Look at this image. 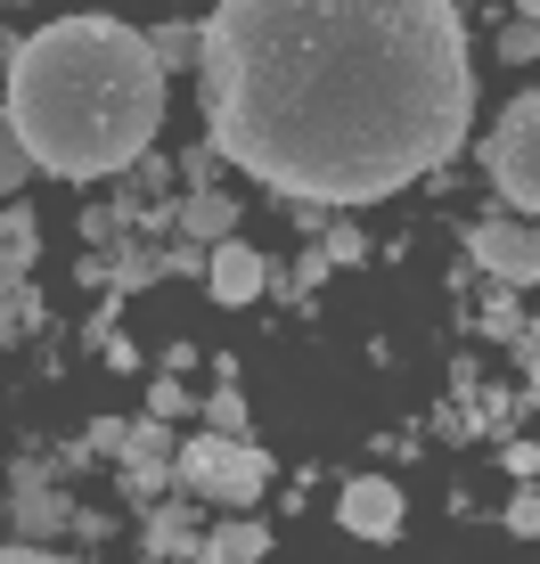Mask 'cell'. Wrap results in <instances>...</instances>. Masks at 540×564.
<instances>
[{
	"label": "cell",
	"instance_id": "6da1fadb",
	"mask_svg": "<svg viewBox=\"0 0 540 564\" xmlns=\"http://www.w3.org/2000/svg\"><path fill=\"white\" fill-rule=\"evenodd\" d=\"M197 83L222 164L320 213L401 197L475 131L458 0H214Z\"/></svg>",
	"mask_w": 540,
	"mask_h": 564
},
{
	"label": "cell",
	"instance_id": "7a4b0ae2",
	"mask_svg": "<svg viewBox=\"0 0 540 564\" xmlns=\"http://www.w3.org/2000/svg\"><path fill=\"white\" fill-rule=\"evenodd\" d=\"M9 131L50 181H115L164 131V66L123 17H50L9 50Z\"/></svg>",
	"mask_w": 540,
	"mask_h": 564
},
{
	"label": "cell",
	"instance_id": "3957f363",
	"mask_svg": "<svg viewBox=\"0 0 540 564\" xmlns=\"http://www.w3.org/2000/svg\"><path fill=\"white\" fill-rule=\"evenodd\" d=\"M484 172H492L499 205L525 213V221H540V90H525V99L499 107V123L484 140Z\"/></svg>",
	"mask_w": 540,
	"mask_h": 564
},
{
	"label": "cell",
	"instance_id": "277c9868",
	"mask_svg": "<svg viewBox=\"0 0 540 564\" xmlns=\"http://www.w3.org/2000/svg\"><path fill=\"white\" fill-rule=\"evenodd\" d=\"M467 262L484 270L492 286H540V221H525V213H484V221L467 229Z\"/></svg>",
	"mask_w": 540,
	"mask_h": 564
},
{
	"label": "cell",
	"instance_id": "5b68a950",
	"mask_svg": "<svg viewBox=\"0 0 540 564\" xmlns=\"http://www.w3.org/2000/svg\"><path fill=\"white\" fill-rule=\"evenodd\" d=\"M336 523L353 540H377V549H385V540H401V523H410V499H401L393 475H353L336 491Z\"/></svg>",
	"mask_w": 540,
	"mask_h": 564
},
{
	"label": "cell",
	"instance_id": "8992f818",
	"mask_svg": "<svg viewBox=\"0 0 540 564\" xmlns=\"http://www.w3.org/2000/svg\"><path fill=\"white\" fill-rule=\"evenodd\" d=\"M205 295H214L222 311H246V303H262V295H270V262H262L246 238H222V246H205Z\"/></svg>",
	"mask_w": 540,
	"mask_h": 564
},
{
	"label": "cell",
	"instance_id": "52a82bcc",
	"mask_svg": "<svg viewBox=\"0 0 540 564\" xmlns=\"http://www.w3.org/2000/svg\"><path fill=\"white\" fill-rule=\"evenodd\" d=\"M246 434H214V425H197V434L172 451V491H188V499H214L222 491V475H229V451H238Z\"/></svg>",
	"mask_w": 540,
	"mask_h": 564
},
{
	"label": "cell",
	"instance_id": "ba28073f",
	"mask_svg": "<svg viewBox=\"0 0 540 564\" xmlns=\"http://www.w3.org/2000/svg\"><path fill=\"white\" fill-rule=\"evenodd\" d=\"M9 523H17L25 540H57V532L74 523V508L42 482V466H17V475H9Z\"/></svg>",
	"mask_w": 540,
	"mask_h": 564
},
{
	"label": "cell",
	"instance_id": "9c48e42d",
	"mask_svg": "<svg viewBox=\"0 0 540 564\" xmlns=\"http://www.w3.org/2000/svg\"><path fill=\"white\" fill-rule=\"evenodd\" d=\"M140 523H148V532H140L148 556H205V523H197L188 499H164V508H148Z\"/></svg>",
	"mask_w": 540,
	"mask_h": 564
},
{
	"label": "cell",
	"instance_id": "30bf717a",
	"mask_svg": "<svg viewBox=\"0 0 540 564\" xmlns=\"http://www.w3.org/2000/svg\"><path fill=\"white\" fill-rule=\"evenodd\" d=\"M172 221H181V238L222 246V238H238V197H222V188H188V197L172 205Z\"/></svg>",
	"mask_w": 540,
	"mask_h": 564
},
{
	"label": "cell",
	"instance_id": "8fae6325",
	"mask_svg": "<svg viewBox=\"0 0 540 564\" xmlns=\"http://www.w3.org/2000/svg\"><path fill=\"white\" fill-rule=\"evenodd\" d=\"M33 254H42V221H33V205H0V286H25Z\"/></svg>",
	"mask_w": 540,
	"mask_h": 564
},
{
	"label": "cell",
	"instance_id": "7c38bea8",
	"mask_svg": "<svg viewBox=\"0 0 540 564\" xmlns=\"http://www.w3.org/2000/svg\"><path fill=\"white\" fill-rule=\"evenodd\" d=\"M270 466H279V458H270V451H262V442H255V434H246V442H238V451H229V475H222V491H214V508H255V499L270 491Z\"/></svg>",
	"mask_w": 540,
	"mask_h": 564
},
{
	"label": "cell",
	"instance_id": "4fadbf2b",
	"mask_svg": "<svg viewBox=\"0 0 540 564\" xmlns=\"http://www.w3.org/2000/svg\"><path fill=\"white\" fill-rule=\"evenodd\" d=\"M255 556H270V523H255V516H229V523H205V556L197 564H255Z\"/></svg>",
	"mask_w": 540,
	"mask_h": 564
},
{
	"label": "cell",
	"instance_id": "5bb4252c",
	"mask_svg": "<svg viewBox=\"0 0 540 564\" xmlns=\"http://www.w3.org/2000/svg\"><path fill=\"white\" fill-rule=\"evenodd\" d=\"M148 50H156V66H164V74L197 66V25H156V33H148Z\"/></svg>",
	"mask_w": 540,
	"mask_h": 564
},
{
	"label": "cell",
	"instance_id": "9a60e30c",
	"mask_svg": "<svg viewBox=\"0 0 540 564\" xmlns=\"http://www.w3.org/2000/svg\"><path fill=\"white\" fill-rule=\"evenodd\" d=\"M123 491H131V499L172 491V458H140V451H123Z\"/></svg>",
	"mask_w": 540,
	"mask_h": 564
},
{
	"label": "cell",
	"instance_id": "2e32d148",
	"mask_svg": "<svg viewBox=\"0 0 540 564\" xmlns=\"http://www.w3.org/2000/svg\"><path fill=\"white\" fill-rule=\"evenodd\" d=\"M148 410H156V417H197V410H205V393H188V384L164 368V377L148 384Z\"/></svg>",
	"mask_w": 540,
	"mask_h": 564
},
{
	"label": "cell",
	"instance_id": "e0dca14e",
	"mask_svg": "<svg viewBox=\"0 0 540 564\" xmlns=\"http://www.w3.org/2000/svg\"><path fill=\"white\" fill-rule=\"evenodd\" d=\"M25 172H33V155H25V140L9 131V115H0V205L25 188Z\"/></svg>",
	"mask_w": 540,
	"mask_h": 564
},
{
	"label": "cell",
	"instance_id": "ac0fdd59",
	"mask_svg": "<svg viewBox=\"0 0 540 564\" xmlns=\"http://www.w3.org/2000/svg\"><path fill=\"white\" fill-rule=\"evenodd\" d=\"M484 336H499V344H516V336H525V311H516V286H499V295L484 303Z\"/></svg>",
	"mask_w": 540,
	"mask_h": 564
},
{
	"label": "cell",
	"instance_id": "d6986e66",
	"mask_svg": "<svg viewBox=\"0 0 540 564\" xmlns=\"http://www.w3.org/2000/svg\"><path fill=\"white\" fill-rule=\"evenodd\" d=\"M499 66H532V57H540V25H525V17H516V25H499Z\"/></svg>",
	"mask_w": 540,
	"mask_h": 564
},
{
	"label": "cell",
	"instance_id": "ffe728a7",
	"mask_svg": "<svg viewBox=\"0 0 540 564\" xmlns=\"http://www.w3.org/2000/svg\"><path fill=\"white\" fill-rule=\"evenodd\" d=\"M327 262H336V270H353V262H369V238H360V229L353 221H327Z\"/></svg>",
	"mask_w": 540,
	"mask_h": 564
},
{
	"label": "cell",
	"instance_id": "44dd1931",
	"mask_svg": "<svg viewBox=\"0 0 540 564\" xmlns=\"http://www.w3.org/2000/svg\"><path fill=\"white\" fill-rule=\"evenodd\" d=\"M197 417L214 425V434H246V401L229 393V384H222V393H205V410H197Z\"/></svg>",
	"mask_w": 540,
	"mask_h": 564
},
{
	"label": "cell",
	"instance_id": "7402d4cb",
	"mask_svg": "<svg viewBox=\"0 0 540 564\" xmlns=\"http://www.w3.org/2000/svg\"><path fill=\"white\" fill-rule=\"evenodd\" d=\"M508 532L516 540H540V491H516L508 499Z\"/></svg>",
	"mask_w": 540,
	"mask_h": 564
},
{
	"label": "cell",
	"instance_id": "603a6c76",
	"mask_svg": "<svg viewBox=\"0 0 540 564\" xmlns=\"http://www.w3.org/2000/svg\"><path fill=\"white\" fill-rule=\"evenodd\" d=\"M499 466H508L516 482H540V442H508V451H499Z\"/></svg>",
	"mask_w": 540,
	"mask_h": 564
},
{
	"label": "cell",
	"instance_id": "cb8c5ba5",
	"mask_svg": "<svg viewBox=\"0 0 540 564\" xmlns=\"http://www.w3.org/2000/svg\"><path fill=\"white\" fill-rule=\"evenodd\" d=\"M181 172H188L197 188H214V172H222V148H214V140H205V148H188V155H181Z\"/></svg>",
	"mask_w": 540,
	"mask_h": 564
},
{
	"label": "cell",
	"instance_id": "d4e9b609",
	"mask_svg": "<svg viewBox=\"0 0 540 564\" xmlns=\"http://www.w3.org/2000/svg\"><path fill=\"white\" fill-rule=\"evenodd\" d=\"M83 451H123V417H99V425L83 434Z\"/></svg>",
	"mask_w": 540,
	"mask_h": 564
},
{
	"label": "cell",
	"instance_id": "484cf974",
	"mask_svg": "<svg viewBox=\"0 0 540 564\" xmlns=\"http://www.w3.org/2000/svg\"><path fill=\"white\" fill-rule=\"evenodd\" d=\"M516 360H525V384H532V401H540V336H516Z\"/></svg>",
	"mask_w": 540,
	"mask_h": 564
},
{
	"label": "cell",
	"instance_id": "4316f807",
	"mask_svg": "<svg viewBox=\"0 0 540 564\" xmlns=\"http://www.w3.org/2000/svg\"><path fill=\"white\" fill-rule=\"evenodd\" d=\"M516 17H525V25H540V0H516Z\"/></svg>",
	"mask_w": 540,
	"mask_h": 564
},
{
	"label": "cell",
	"instance_id": "83f0119b",
	"mask_svg": "<svg viewBox=\"0 0 540 564\" xmlns=\"http://www.w3.org/2000/svg\"><path fill=\"white\" fill-rule=\"evenodd\" d=\"M0 516H9V491H0Z\"/></svg>",
	"mask_w": 540,
	"mask_h": 564
},
{
	"label": "cell",
	"instance_id": "f1b7e54d",
	"mask_svg": "<svg viewBox=\"0 0 540 564\" xmlns=\"http://www.w3.org/2000/svg\"><path fill=\"white\" fill-rule=\"evenodd\" d=\"M525 336H540V319H532V327H525Z\"/></svg>",
	"mask_w": 540,
	"mask_h": 564
}]
</instances>
